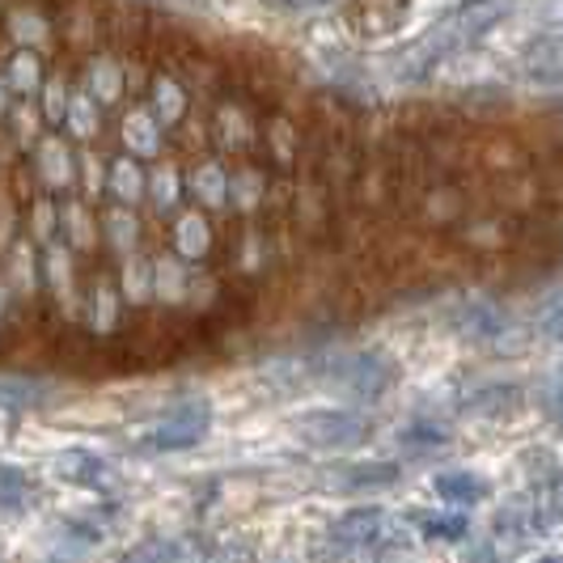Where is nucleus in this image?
Instances as JSON below:
<instances>
[{"mask_svg": "<svg viewBox=\"0 0 563 563\" xmlns=\"http://www.w3.org/2000/svg\"><path fill=\"white\" fill-rule=\"evenodd\" d=\"M395 382L398 365L395 356H386V352H352V356L331 365V386L339 395L361 398V402H377Z\"/></svg>", "mask_w": 563, "mask_h": 563, "instance_id": "obj_1", "label": "nucleus"}, {"mask_svg": "<svg viewBox=\"0 0 563 563\" xmlns=\"http://www.w3.org/2000/svg\"><path fill=\"white\" fill-rule=\"evenodd\" d=\"M208 423H212V407L203 398H183L174 402L162 420L153 423V432L144 437V450H157V453H178V450H191L208 437Z\"/></svg>", "mask_w": 563, "mask_h": 563, "instance_id": "obj_2", "label": "nucleus"}, {"mask_svg": "<svg viewBox=\"0 0 563 563\" xmlns=\"http://www.w3.org/2000/svg\"><path fill=\"white\" fill-rule=\"evenodd\" d=\"M292 432L318 450H356L368 441V420L352 411H306L292 420Z\"/></svg>", "mask_w": 563, "mask_h": 563, "instance_id": "obj_3", "label": "nucleus"}, {"mask_svg": "<svg viewBox=\"0 0 563 563\" xmlns=\"http://www.w3.org/2000/svg\"><path fill=\"white\" fill-rule=\"evenodd\" d=\"M395 462H339L322 471V487H331L339 496H361V492H386L398 483Z\"/></svg>", "mask_w": 563, "mask_h": 563, "instance_id": "obj_4", "label": "nucleus"}, {"mask_svg": "<svg viewBox=\"0 0 563 563\" xmlns=\"http://www.w3.org/2000/svg\"><path fill=\"white\" fill-rule=\"evenodd\" d=\"M386 512L382 508H347L331 521V538L339 547H368L377 538H386Z\"/></svg>", "mask_w": 563, "mask_h": 563, "instance_id": "obj_5", "label": "nucleus"}, {"mask_svg": "<svg viewBox=\"0 0 563 563\" xmlns=\"http://www.w3.org/2000/svg\"><path fill=\"white\" fill-rule=\"evenodd\" d=\"M521 68L542 85H563V34H538L534 43H526Z\"/></svg>", "mask_w": 563, "mask_h": 563, "instance_id": "obj_6", "label": "nucleus"}, {"mask_svg": "<svg viewBox=\"0 0 563 563\" xmlns=\"http://www.w3.org/2000/svg\"><path fill=\"white\" fill-rule=\"evenodd\" d=\"M437 496L450 505H483L492 496V483L475 471H445V475H437Z\"/></svg>", "mask_w": 563, "mask_h": 563, "instance_id": "obj_7", "label": "nucleus"}, {"mask_svg": "<svg viewBox=\"0 0 563 563\" xmlns=\"http://www.w3.org/2000/svg\"><path fill=\"white\" fill-rule=\"evenodd\" d=\"M407 521L420 530L423 538H441V542H462L471 534V521L462 512H428V508H411Z\"/></svg>", "mask_w": 563, "mask_h": 563, "instance_id": "obj_8", "label": "nucleus"}, {"mask_svg": "<svg viewBox=\"0 0 563 563\" xmlns=\"http://www.w3.org/2000/svg\"><path fill=\"white\" fill-rule=\"evenodd\" d=\"M542 526H547V517L530 500H512V505H505L496 512V534L500 538H530Z\"/></svg>", "mask_w": 563, "mask_h": 563, "instance_id": "obj_9", "label": "nucleus"}, {"mask_svg": "<svg viewBox=\"0 0 563 563\" xmlns=\"http://www.w3.org/2000/svg\"><path fill=\"white\" fill-rule=\"evenodd\" d=\"M34 169H38V178H43L47 191H59V187L73 183V162H68V148H64L59 141L38 144V162H34Z\"/></svg>", "mask_w": 563, "mask_h": 563, "instance_id": "obj_10", "label": "nucleus"}, {"mask_svg": "<svg viewBox=\"0 0 563 563\" xmlns=\"http://www.w3.org/2000/svg\"><path fill=\"white\" fill-rule=\"evenodd\" d=\"M187 187H191V196L199 203H225L229 196V174L221 169V162H199L191 169V178H187Z\"/></svg>", "mask_w": 563, "mask_h": 563, "instance_id": "obj_11", "label": "nucleus"}, {"mask_svg": "<svg viewBox=\"0 0 563 563\" xmlns=\"http://www.w3.org/2000/svg\"><path fill=\"white\" fill-rule=\"evenodd\" d=\"M144 191V169L132 157H114L107 169V196H114L119 203H132Z\"/></svg>", "mask_w": 563, "mask_h": 563, "instance_id": "obj_12", "label": "nucleus"}, {"mask_svg": "<svg viewBox=\"0 0 563 563\" xmlns=\"http://www.w3.org/2000/svg\"><path fill=\"white\" fill-rule=\"evenodd\" d=\"M89 93L98 102H119L123 98V68H119V59L98 56L89 64Z\"/></svg>", "mask_w": 563, "mask_h": 563, "instance_id": "obj_13", "label": "nucleus"}, {"mask_svg": "<svg viewBox=\"0 0 563 563\" xmlns=\"http://www.w3.org/2000/svg\"><path fill=\"white\" fill-rule=\"evenodd\" d=\"M407 18V0H365L356 9V22L368 34H382V30H395Z\"/></svg>", "mask_w": 563, "mask_h": 563, "instance_id": "obj_14", "label": "nucleus"}, {"mask_svg": "<svg viewBox=\"0 0 563 563\" xmlns=\"http://www.w3.org/2000/svg\"><path fill=\"white\" fill-rule=\"evenodd\" d=\"M521 407V390L517 386H487L466 402L471 416H512Z\"/></svg>", "mask_w": 563, "mask_h": 563, "instance_id": "obj_15", "label": "nucleus"}, {"mask_svg": "<svg viewBox=\"0 0 563 563\" xmlns=\"http://www.w3.org/2000/svg\"><path fill=\"white\" fill-rule=\"evenodd\" d=\"M0 85H4L9 93H34V89H38V59L30 56V52L9 56L4 68H0Z\"/></svg>", "mask_w": 563, "mask_h": 563, "instance_id": "obj_16", "label": "nucleus"}, {"mask_svg": "<svg viewBox=\"0 0 563 563\" xmlns=\"http://www.w3.org/2000/svg\"><path fill=\"white\" fill-rule=\"evenodd\" d=\"M153 111H157V123H178L183 111H187V89L178 81L157 77V85H153Z\"/></svg>", "mask_w": 563, "mask_h": 563, "instance_id": "obj_17", "label": "nucleus"}, {"mask_svg": "<svg viewBox=\"0 0 563 563\" xmlns=\"http://www.w3.org/2000/svg\"><path fill=\"white\" fill-rule=\"evenodd\" d=\"M208 242H212V233H208V221H203V217H183L178 229H174V246H178L183 258H203Z\"/></svg>", "mask_w": 563, "mask_h": 563, "instance_id": "obj_18", "label": "nucleus"}, {"mask_svg": "<svg viewBox=\"0 0 563 563\" xmlns=\"http://www.w3.org/2000/svg\"><path fill=\"white\" fill-rule=\"evenodd\" d=\"M59 475L73 483H89V487H98L102 475H107V462L102 457H93V453H64L59 457Z\"/></svg>", "mask_w": 563, "mask_h": 563, "instance_id": "obj_19", "label": "nucleus"}, {"mask_svg": "<svg viewBox=\"0 0 563 563\" xmlns=\"http://www.w3.org/2000/svg\"><path fill=\"white\" fill-rule=\"evenodd\" d=\"M462 331L466 335H500V327H505V313L496 310V306H487V301H471L466 310H462Z\"/></svg>", "mask_w": 563, "mask_h": 563, "instance_id": "obj_20", "label": "nucleus"}, {"mask_svg": "<svg viewBox=\"0 0 563 563\" xmlns=\"http://www.w3.org/2000/svg\"><path fill=\"white\" fill-rule=\"evenodd\" d=\"M123 136H128V144L136 148V157H153L157 144H162L157 141V119H153V114H132Z\"/></svg>", "mask_w": 563, "mask_h": 563, "instance_id": "obj_21", "label": "nucleus"}, {"mask_svg": "<svg viewBox=\"0 0 563 563\" xmlns=\"http://www.w3.org/2000/svg\"><path fill=\"white\" fill-rule=\"evenodd\" d=\"M107 246H111L114 254H123V251H132V242H136V221L128 217V212H111L107 217Z\"/></svg>", "mask_w": 563, "mask_h": 563, "instance_id": "obj_22", "label": "nucleus"}, {"mask_svg": "<svg viewBox=\"0 0 563 563\" xmlns=\"http://www.w3.org/2000/svg\"><path fill=\"white\" fill-rule=\"evenodd\" d=\"M229 196H238V203H254V199L263 196V174L254 166H242L229 178Z\"/></svg>", "mask_w": 563, "mask_h": 563, "instance_id": "obj_23", "label": "nucleus"}, {"mask_svg": "<svg viewBox=\"0 0 563 563\" xmlns=\"http://www.w3.org/2000/svg\"><path fill=\"white\" fill-rule=\"evenodd\" d=\"M123 292L132 297V301H144L148 292H153V263H132L128 272H123Z\"/></svg>", "mask_w": 563, "mask_h": 563, "instance_id": "obj_24", "label": "nucleus"}, {"mask_svg": "<svg viewBox=\"0 0 563 563\" xmlns=\"http://www.w3.org/2000/svg\"><path fill=\"white\" fill-rule=\"evenodd\" d=\"M521 466L530 471V479L534 483H551L555 479V466H560V462H555V453L551 450H526L521 453Z\"/></svg>", "mask_w": 563, "mask_h": 563, "instance_id": "obj_25", "label": "nucleus"}, {"mask_svg": "<svg viewBox=\"0 0 563 563\" xmlns=\"http://www.w3.org/2000/svg\"><path fill=\"white\" fill-rule=\"evenodd\" d=\"M56 199L38 196L34 199V208H30V233H38V238H52V229H56Z\"/></svg>", "mask_w": 563, "mask_h": 563, "instance_id": "obj_26", "label": "nucleus"}, {"mask_svg": "<svg viewBox=\"0 0 563 563\" xmlns=\"http://www.w3.org/2000/svg\"><path fill=\"white\" fill-rule=\"evenodd\" d=\"M183 547L178 542H144V547H132L128 560H178Z\"/></svg>", "mask_w": 563, "mask_h": 563, "instance_id": "obj_27", "label": "nucleus"}, {"mask_svg": "<svg viewBox=\"0 0 563 563\" xmlns=\"http://www.w3.org/2000/svg\"><path fill=\"white\" fill-rule=\"evenodd\" d=\"M153 191H157V203H174L178 199V174L169 166H162L153 174Z\"/></svg>", "mask_w": 563, "mask_h": 563, "instance_id": "obj_28", "label": "nucleus"}, {"mask_svg": "<svg viewBox=\"0 0 563 563\" xmlns=\"http://www.w3.org/2000/svg\"><path fill=\"white\" fill-rule=\"evenodd\" d=\"M547 512H551L555 521H563V479L560 475L551 479V505H547Z\"/></svg>", "mask_w": 563, "mask_h": 563, "instance_id": "obj_29", "label": "nucleus"}, {"mask_svg": "<svg viewBox=\"0 0 563 563\" xmlns=\"http://www.w3.org/2000/svg\"><path fill=\"white\" fill-rule=\"evenodd\" d=\"M280 4H288V9H310V4H322V0H280Z\"/></svg>", "mask_w": 563, "mask_h": 563, "instance_id": "obj_30", "label": "nucleus"}, {"mask_svg": "<svg viewBox=\"0 0 563 563\" xmlns=\"http://www.w3.org/2000/svg\"><path fill=\"white\" fill-rule=\"evenodd\" d=\"M0 111H4V85H0Z\"/></svg>", "mask_w": 563, "mask_h": 563, "instance_id": "obj_31", "label": "nucleus"}, {"mask_svg": "<svg viewBox=\"0 0 563 563\" xmlns=\"http://www.w3.org/2000/svg\"><path fill=\"white\" fill-rule=\"evenodd\" d=\"M560 420H563V390H560Z\"/></svg>", "mask_w": 563, "mask_h": 563, "instance_id": "obj_32", "label": "nucleus"}]
</instances>
